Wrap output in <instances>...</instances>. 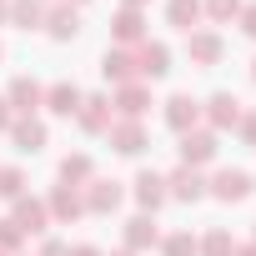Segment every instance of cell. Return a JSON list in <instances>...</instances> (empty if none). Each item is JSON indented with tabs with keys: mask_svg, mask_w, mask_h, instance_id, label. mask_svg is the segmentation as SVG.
<instances>
[{
	"mask_svg": "<svg viewBox=\"0 0 256 256\" xmlns=\"http://www.w3.org/2000/svg\"><path fill=\"white\" fill-rule=\"evenodd\" d=\"M106 141H110V151H120V156H141V151H146V126H141V120H110Z\"/></svg>",
	"mask_w": 256,
	"mask_h": 256,
	"instance_id": "cell-1",
	"label": "cell"
},
{
	"mask_svg": "<svg viewBox=\"0 0 256 256\" xmlns=\"http://www.w3.org/2000/svg\"><path fill=\"white\" fill-rule=\"evenodd\" d=\"M166 70H171V50L161 40H146L141 56H136V80H161Z\"/></svg>",
	"mask_w": 256,
	"mask_h": 256,
	"instance_id": "cell-2",
	"label": "cell"
},
{
	"mask_svg": "<svg viewBox=\"0 0 256 256\" xmlns=\"http://www.w3.org/2000/svg\"><path fill=\"white\" fill-rule=\"evenodd\" d=\"M6 106H10L16 116H30L36 106H46V86H36L30 76H16V80H10V96H6Z\"/></svg>",
	"mask_w": 256,
	"mask_h": 256,
	"instance_id": "cell-3",
	"label": "cell"
},
{
	"mask_svg": "<svg viewBox=\"0 0 256 256\" xmlns=\"http://www.w3.org/2000/svg\"><path fill=\"white\" fill-rule=\"evenodd\" d=\"M216 161V131H186L181 136V166H206Z\"/></svg>",
	"mask_w": 256,
	"mask_h": 256,
	"instance_id": "cell-4",
	"label": "cell"
},
{
	"mask_svg": "<svg viewBox=\"0 0 256 256\" xmlns=\"http://www.w3.org/2000/svg\"><path fill=\"white\" fill-rule=\"evenodd\" d=\"M166 196H176V201H201V196H206L201 171H196V166H176V171L166 176Z\"/></svg>",
	"mask_w": 256,
	"mask_h": 256,
	"instance_id": "cell-5",
	"label": "cell"
},
{
	"mask_svg": "<svg viewBox=\"0 0 256 256\" xmlns=\"http://www.w3.org/2000/svg\"><path fill=\"white\" fill-rule=\"evenodd\" d=\"M196 120H201V100H191L186 90L166 100V126H171V131H181V136H186L191 126H196Z\"/></svg>",
	"mask_w": 256,
	"mask_h": 256,
	"instance_id": "cell-6",
	"label": "cell"
},
{
	"mask_svg": "<svg viewBox=\"0 0 256 256\" xmlns=\"http://www.w3.org/2000/svg\"><path fill=\"white\" fill-rule=\"evenodd\" d=\"M211 196H216V201H246V196H251V176L236 171V166H231V171H216Z\"/></svg>",
	"mask_w": 256,
	"mask_h": 256,
	"instance_id": "cell-7",
	"label": "cell"
},
{
	"mask_svg": "<svg viewBox=\"0 0 256 256\" xmlns=\"http://www.w3.org/2000/svg\"><path fill=\"white\" fill-rule=\"evenodd\" d=\"M46 211H50L56 221H76V216H86V196H80L76 186H56L50 201H46Z\"/></svg>",
	"mask_w": 256,
	"mask_h": 256,
	"instance_id": "cell-8",
	"label": "cell"
},
{
	"mask_svg": "<svg viewBox=\"0 0 256 256\" xmlns=\"http://www.w3.org/2000/svg\"><path fill=\"white\" fill-rule=\"evenodd\" d=\"M186 50H191V60H196V66H216V60L226 56V46H221V36H216V30H191Z\"/></svg>",
	"mask_w": 256,
	"mask_h": 256,
	"instance_id": "cell-9",
	"label": "cell"
},
{
	"mask_svg": "<svg viewBox=\"0 0 256 256\" xmlns=\"http://www.w3.org/2000/svg\"><path fill=\"white\" fill-rule=\"evenodd\" d=\"M10 221H16L26 236H40V231H46V221H50V211H46V201H26V196H20V201H16V211H10Z\"/></svg>",
	"mask_w": 256,
	"mask_h": 256,
	"instance_id": "cell-10",
	"label": "cell"
},
{
	"mask_svg": "<svg viewBox=\"0 0 256 256\" xmlns=\"http://www.w3.org/2000/svg\"><path fill=\"white\" fill-rule=\"evenodd\" d=\"M116 106H120V116H126V120H141V116H146V106H151V90H146L141 80H126V86L116 90Z\"/></svg>",
	"mask_w": 256,
	"mask_h": 256,
	"instance_id": "cell-11",
	"label": "cell"
},
{
	"mask_svg": "<svg viewBox=\"0 0 256 256\" xmlns=\"http://www.w3.org/2000/svg\"><path fill=\"white\" fill-rule=\"evenodd\" d=\"M206 116H211L216 131H226V126H236V120H241V100H236L231 90H216V96L206 100Z\"/></svg>",
	"mask_w": 256,
	"mask_h": 256,
	"instance_id": "cell-12",
	"label": "cell"
},
{
	"mask_svg": "<svg viewBox=\"0 0 256 256\" xmlns=\"http://www.w3.org/2000/svg\"><path fill=\"white\" fill-rule=\"evenodd\" d=\"M80 86H70V80H56L50 90H46V106H50V116H76L80 110Z\"/></svg>",
	"mask_w": 256,
	"mask_h": 256,
	"instance_id": "cell-13",
	"label": "cell"
},
{
	"mask_svg": "<svg viewBox=\"0 0 256 256\" xmlns=\"http://www.w3.org/2000/svg\"><path fill=\"white\" fill-rule=\"evenodd\" d=\"M100 76L116 80V86L136 80V56H131V50H106V56H100Z\"/></svg>",
	"mask_w": 256,
	"mask_h": 256,
	"instance_id": "cell-14",
	"label": "cell"
},
{
	"mask_svg": "<svg viewBox=\"0 0 256 256\" xmlns=\"http://www.w3.org/2000/svg\"><path fill=\"white\" fill-rule=\"evenodd\" d=\"M156 241H161V231H156V221H151L146 211L126 221V251H146V246H156Z\"/></svg>",
	"mask_w": 256,
	"mask_h": 256,
	"instance_id": "cell-15",
	"label": "cell"
},
{
	"mask_svg": "<svg viewBox=\"0 0 256 256\" xmlns=\"http://www.w3.org/2000/svg\"><path fill=\"white\" fill-rule=\"evenodd\" d=\"M76 120L86 126V131H110V100L106 96H86L80 110H76Z\"/></svg>",
	"mask_w": 256,
	"mask_h": 256,
	"instance_id": "cell-16",
	"label": "cell"
},
{
	"mask_svg": "<svg viewBox=\"0 0 256 256\" xmlns=\"http://www.w3.org/2000/svg\"><path fill=\"white\" fill-rule=\"evenodd\" d=\"M46 30H50L56 40H76V36H80V16H76V6H56V10H46Z\"/></svg>",
	"mask_w": 256,
	"mask_h": 256,
	"instance_id": "cell-17",
	"label": "cell"
},
{
	"mask_svg": "<svg viewBox=\"0 0 256 256\" xmlns=\"http://www.w3.org/2000/svg\"><path fill=\"white\" fill-rule=\"evenodd\" d=\"M120 206V181H90L86 186V211H116Z\"/></svg>",
	"mask_w": 256,
	"mask_h": 256,
	"instance_id": "cell-18",
	"label": "cell"
},
{
	"mask_svg": "<svg viewBox=\"0 0 256 256\" xmlns=\"http://www.w3.org/2000/svg\"><path fill=\"white\" fill-rule=\"evenodd\" d=\"M136 201H141V206H146V216H151V211L166 201V176H156V171H141V176H136Z\"/></svg>",
	"mask_w": 256,
	"mask_h": 256,
	"instance_id": "cell-19",
	"label": "cell"
},
{
	"mask_svg": "<svg viewBox=\"0 0 256 256\" xmlns=\"http://www.w3.org/2000/svg\"><path fill=\"white\" fill-rule=\"evenodd\" d=\"M10 136H16L20 151H40V146H46V126L30 120V116H20V120H10Z\"/></svg>",
	"mask_w": 256,
	"mask_h": 256,
	"instance_id": "cell-20",
	"label": "cell"
},
{
	"mask_svg": "<svg viewBox=\"0 0 256 256\" xmlns=\"http://www.w3.org/2000/svg\"><path fill=\"white\" fill-rule=\"evenodd\" d=\"M10 26L40 30V26H46V6H40V0H10Z\"/></svg>",
	"mask_w": 256,
	"mask_h": 256,
	"instance_id": "cell-21",
	"label": "cell"
},
{
	"mask_svg": "<svg viewBox=\"0 0 256 256\" xmlns=\"http://www.w3.org/2000/svg\"><path fill=\"white\" fill-rule=\"evenodd\" d=\"M166 20L176 26V30H196V20H201V0H171V6H166Z\"/></svg>",
	"mask_w": 256,
	"mask_h": 256,
	"instance_id": "cell-22",
	"label": "cell"
},
{
	"mask_svg": "<svg viewBox=\"0 0 256 256\" xmlns=\"http://www.w3.org/2000/svg\"><path fill=\"white\" fill-rule=\"evenodd\" d=\"M141 36H146V16L126 6V10L116 16V40H126V46H131V40H141Z\"/></svg>",
	"mask_w": 256,
	"mask_h": 256,
	"instance_id": "cell-23",
	"label": "cell"
},
{
	"mask_svg": "<svg viewBox=\"0 0 256 256\" xmlns=\"http://www.w3.org/2000/svg\"><path fill=\"white\" fill-rule=\"evenodd\" d=\"M161 251H166V256H201V246H196L191 231H171V236H161Z\"/></svg>",
	"mask_w": 256,
	"mask_h": 256,
	"instance_id": "cell-24",
	"label": "cell"
},
{
	"mask_svg": "<svg viewBox=\"0 0 256 256\" xmlns=\"http://www.w3.org/2000/svg\"><path fill=\"white\" fill-rule=\"evenodd\" d=\"M0 196H6V201H20V196H26V176H20V166H0Z\"/></svg>",
	"mask_w": 256,
	"mask_h": 256,
	"instance_id": "cell-25",
	"label": "cell"
},
{
	"mask_svg": "<svg viewBox=\"0 0 256 256\" xmlns=\"http://www.w3.org/2000/svg\"><path fill=\"white\" fill-rule=\"evenodd\" d=\"M60 181H66V186L90 181V156H66V161H60Z\"/></svg>",
	"mask_w": 256,
	"mask_h": 256,
	"instance_id": "cell-26",
	"label": "cell"
},
{
	"mask_svg": "<svg viewBox=\"0 0 256 256\" xmlns=\"http://www.w3.org/2000/svg\"><path fill=\"white\" fill-rule=\"evenodd\" d=\"M196 246H201V256H231V251H236L231 231H221V226H216V231H211L206 241H196Z\"/></svg>",
	"mask_w": 256,
	"mask_h": 256,
	"instance_id": "cell-27",
	"label": "cell"
},
{
	"mask_svg": "<svg viewBox=\"0 0 256 256\" xmlns=\"http://www.w3.org/2000/svg\"><path fill=\"white\" fill-rule=\"evenodd\" d=\"M20 236H26V231H20V226H16L10 216H6V221H0V251H6V256H10L16 246H20Z\"/></svg>",
	"mask_w": 256,
	"mask_h": 256,
	"instance_id": "cell-28",
	"label": "cell"
},
{
	"mask_svg": "<svg viewBox=\"0 0 256 256\" xmlns=\"http://www.w3.org/2000/svg\"><path fill=\"white\" fill-rule=\"evenodd\" d=\"M206 10L216 20H231V16H241V0H206Z\"/></svg>",
	"mask_w": 256,
	"mask_h": 256,
	"instance_id": "cell-29",
	"label": "cell"
},
{
	"mask_svg": "<svg viewBox=\"0 0 256 256\" xmlns=\"http://www.w3.org/2000/svg\"><path fill=\"white\" fill-rule=\"evenodd\" d=\"M241 30L256 40V6H241Z\"/></svg>",
	"mask_w": 256,
	"mask_h": 256,
	"instance_id": "cell-30",
	"label": "cell"
},
{
	"mask_svg": "<svg viewBox=\"0 0 256 256\" xmlns=\"http://www.w3.org/2000/svg\"><path fill=\"white\" fill-rule=\"evenodd\" d=\"M236 126H241V136H246V141H251V146H256V116H241V120H236Z\"/></svg>",
	"mask_w": 256,
	"mask_h": 256,
	"instance_id": "cell-31",
	"label": "cell"
},
{
	"mask_svg": "<svg viewBox=\"0 0 256 256\" xmlns=\"http://www.w3.org/2000/svg\"><path fill=\"white\" fill-rule=\"evenodd\" d=\"M40 256H70V246H66V241H46V251H40Z\"/></svg>",
	"mask_w": 256,
	"mask_h": 256,
	"instance_id": "cell-32",
	"label": "cell"
},
{
	"mask_svg": "<svg viewBox=\"0 0 256 256\" xmlns=\"http://www.w3.org/2000/svg\"><path fill=\"white\" fill-rule=\"evenodd\" d=\"M10 116H16V110H10L6 100H0V131H10Z\"/></svg>",
	"mask_w": 256,
	"mask_h": 256,
	"instance_id": "cell-33",
	"label": "cell"
},
{
	"mask_svg": "<svg viewBox=\"0 0 256 256\" xmlns=\"http://www.w3.org/2000/svg\"><path fill=\"white\" fill-rule=\"evenodd\" d=\"M70 256H100L96 246H70Z\"/></svg>",
	"mask_w": 256,
	"mask_h": 256,
	"instance_id": "cell-34",
	"label": "cell"
},
{
	"mask_svg": "<svg viewBox=\"0 0 256 256\" xmlns=\"http://www.w3.org/2000/svg\"><path fill=\"white\" fill-rule=\"evenodd\" d=\"M10 20V0H0V26H6Z\"/></svg>",
	"mask_w": 256,
	"mask_h": 256,
	"instance_id": "cell-35",
	"label": "cell"
},
{
	"mask_svg": "<svg viewBox=\"0 0 256 256\" xmlns=\"http://www.w3.org/2000/svg\"><path fill=\"white\" fill-rule=\"evenodd\" d=\"M231 256H256V246H236V251H231Z\"/></svg>",
	"mask_w": 256,
	"mask_h": 256,
	"instance_id": "cell-36",
	"label": "cell"
},
{
	"mask_svg": "<svg viewBox=\"0 0 256 256\" xmlns=\"http://www.w3.org/2000/svg\"><path fill=\"white\" fill-rule=\"evenodd\" d=\"M126 6H131V10H141V6H146V0H126Z\"/></svg>",
	"mask_w": 256,
	"mask_h": 256,
	"instance_id": "cell-37",
	"label": "cell"
},
{
	"mask_svg": "<svg viewBox=\"0 0 256 256\" xmlns=\"http://www.w3.org/2000/svg\"><path fill=\"white\" fill-rule=\"evenodd\" d=\"M116 256H136V251H116Z\"/></svg>",
	"mask_w": 256,
	"mask_h": 256,
	"instance_id": "cell-38",
	"label": "cell"
},
{
	"mask_svg": "<svg viewBox=\"0 0 256 256\" xmlns=\"http://www.w3.org/2000/svg\"><path fill=\"white\" fill-rule=\"evenodd\" d=\"M251 76H256V60H251Z\"/></svg>",
	"mask_w": 256,
	"mask_h": 256,
	"instance_id": "cell-39",
	"label": "cell"
},
{
	"mask_svg": "<svg viewBox=\"0 0 256 256\" xmlns=\"http://www.w3.org/2000/svg\"><path fill=\"white\" fill-rule=\"evenodd\" d=\"M0 56H6V50H0Z\"/></svg>",
	"mask_w": 256,
	"mask_h": 256,
	"instance_id": "cell-40",
	"label": "cell"
},
{
	"mask_svg": "<svg viewBox=\"0 0 256 256\" xmlns=\"http://www.w3.org/2000/svg\"><path fill=\"white\" fill-rule=\"evenodd\" d=\"M0 256H6V251H0Z\"/></svg>",
	"mask_w": 256,
	"mask_h": 256,
	"instance_id": "cell-41",
	"label": "cell"
}]
</instances>
